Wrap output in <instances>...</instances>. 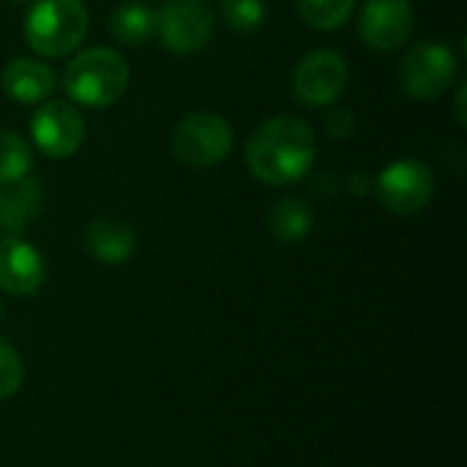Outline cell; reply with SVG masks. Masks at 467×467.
Here are the masks:
<instances>
[{"label": "cell", "mask_w": 467, "mask_h": 467, "mask_svg": "<svg viewBox=\"0 0 467 467\" xmlns=\"http://www.w3.org/2000/svg\"><path fill=\"white\" fill-rule=\"evenodd\" d=\"M317 137L298 115H274L263 120L246 142V167L265 186H293L315 164Z\"/></svg>", "instance_id": "cell-1"}, {"label": "cell", "mask_w": 467, "mask_h": 467, "mask_svg": "<svg viewBox=\"0 0 467 467\" xmlns=\"http://www.w3.org/2000/svg\"><path fill=\"white\" fill-rule=\"evenodd\" d=\"M44 205V186L38 178L25 175L19 181L0 183V230L5 235H22Z\"/></svg>", "instance_id": "cell-12"}, {"label": "cell", "mask_w": 467, "mask_h": 467, "mask_svg": "<svg viewBox=\"0 0 467 467\" xmlns=\"http://www.w3.org/2000/svg\"><path fill=\"white\" fill-rule=\"evenodd\" d=\"M397 79L410 99L435 101L457 79V55L443 41H419L405 49Z\"/></svg>", "instance_id": "cell-5"}, {"label": "cell", "mask_w": 467, "mask_h": 467, "mask_svg": "<svg viewBox=\"0 0 467 467\" xmlns=\"http://www.w3.org/2000/svg\"><path fill=\"white\" fill-rule=\"evenodd\" d=\"M350 189L356 194H369L372 192V181L367 178V172H353L350 175Z\"/></svg>", "instance_id": "cell-22"}, {"label": "cell", "mask_w": 467, "mask_h": 467, "mask_svg": "<svg viewBox=\"0 0 467 467\" xmlns=\"http://www.w3.org/2000/svg\"><path fill=\"white\" fill-rule=\"evenodd\" d=\"M301 19L315 30H339L356 11L358 0H296Z\"/></svg>", "instance_id": "cell-17"}, {"label": "cell", "mask_w": 467, "mask_h": 467, "mask_svg": "<svg viewBox=\"0 0 467 467\" xmlns=\"http://www.w3.org/2000/svg\"><path fill=\"white\" fill-rule=\"evenodd\" d=\"M82 241L88 254L104 265H123L131 260L137 249V233L126 222L112 216H99L88 222Z\"/></svg>", "instance_id": "cell-14"}, {"label": "cell", "mask_w": 467, "mask_h": 467, "mask_svg": "<svg viewBox=\"0 0 467 467\" xmlns=\"http://www.w3.org/2000/svg\"><path fill=\"white\" fill-rule=\"evenodd\" d=\"M312 230V208L301 197H279L268 208V233L279 244H301Z\"/></svg>", "instance_id": "cell-16"}, {"label": "cell", "mask_w": 467, "mask_h": 467, "mask_svg": "<svg viewBox=\"0 0 467 467\" xmlns=\"http://www.w3.org/2000/svg\"><path fill=\"white\" fill-rule=\"evenodd\" d=\"M47 279V263L41 252L22 235L0 238V290L8 296H33Z\"/></svg>", "instance_id": "cell-11"}, {"label": "cell", "mask_w": 467, "mask_h": 467, "mask_svg": "<svg viewBox=\"0 0 467 467\" xmlns=\"http://www.w3.org/2000/svg\"><path fill=\"white\" fill-rule=\"evenodd\" d=\"M30 170H33L30 142L11 129H0V183L19 181L30 175Z\"/></svg>", "instance_id": "cell-18"}, {"label": "cell", "mask_w": 467, "mask_h": 467, "mask_svg": "<svg viewBox=\"0 0 467 467\" xmlns=\"http://www.w3.org/2000/svg\"><path fill=\"white\" fill-rule=\"evenodd\" d=\"M129 63L109 47L77 52L63 71V90L79 107H112L129 88Z\"/></svg>", "instance_id": "cell-2"}, {"label": "cell", "mask_w": 467, "mask_h": 467, "mask_svg": "<svg viewBox=\"0 0 467 467\" xmlns=\"http://www.w3.org/2000/svg\"><path fill=\"white\" fill-rule=\"evenodd\" d=\"M326 129H328V134L337 137V140H350V137L356 134V129H358V120H356V115H353V109H348V107H334V104H331V109L326 112Z\"/></svg>", "instance_id": "cell-21"}, {"label": "cell", "mask_w": 467, "mask_h": 467, "mask_svg": "<svg viewBox=\"0 0 467 467\" xmlns=\"http://www.w3.org/2000/svg\"><path fill=\"white\" fill-rule=\"evenodd\" d=\"M22 380H25V364L19 350L11 342L0 339V402L11 400L22 389Z\"/></svg>", "instance_id": "cell-20"}, {"label": "cell", "mask_w": 467, "mask_h": 467, "mask_svg": "<svg viewBox=\"0 0 467 467\" xmlns=\"http://www.w3.org/2000/svg\"><path fill=\"white\" fill-rule=\"evenodd\" d=\"M172 153L192 170H208L222 164L233 150V126L227 118L211 109H197L181 118L170 137Z\"/></svg>", "instance_id": "cell-4"}, {"label": "cell", "mask_w": 467, "mask_h": 467, "mask_svg": "<svg viewBox=\"0 0 467 467\" xmlns=\"http://www.w3.org/2000/svg\"><path fill=\"white\" fill-rule=\"evenodd\" d=\"M372 192L389 213L416 216L432 202L435 175L419 159H397L378 172V178L372 181Z\"/></svg>", "instance_id": "cell-6"}, {"label": "cell", "mask_w": 467, "mask_h": 467, "mask_svg": "<svg viewBox=\"0 0 467 467\" xmlns=\"http://www.w3.org/2000/svg\"><path fill=\"white\" fill-rule=\"evenodd\" d=\"M416 25L410 0H367L358 16V36L375 52L400 49Z\"/></svg>", "instance_id": "cell-10"}, {"label": "cell", "mask_w": 467, "mask_h": 467, "mask_svg": "<svg viewBox=\"0 0 467 467\" xmlns=\"http://www.w3.org/2000/svg\"><path fill=\"white\" fill-rule=\"evenodd\" d=\"M109 36L123 47H142L156 36V11L145 3H120L109 14Z\"/></svg>", "instance_id": "cell-15"}, {"label": "cell", "mask_w": 467, "mask_h": 467, "mask_svg": "<svg viewBox=\"0 0 467 467\" xmlns=\"http://www.w3.org/2000/svg\"><path fill=\"white\" fill-rule=\"evenodd\" d=\"M90 14L82 0H33L25 14V41L41 57H66L88 36Z\"/></svg>", "instance_id": "cell-3"}, {"label": "cell", "mask_w": 467, "mask_h": 467, "mask_svg": "<svg viewBox=\"0 0 467 467\" xmlns=\"http://www.w3.org/2000/svg\"><path fill=\"white\" fill-rule=\"evenodd\" d=\"M0 323H3V301H0Z\"/></svg>", "instance_id": "cell-25"}, {"label": "cell", "mask_w": 467, "mask_h": 467, "mask_svg": "<svg viewBox=\"0 0 467 467\" xmlns=\"http://www.w3.org/2000/svg\"><path fill=\"white\" fill-rule=\"evenodd\" d=\"M5 3H14V5H22V3H30V0H5Z\"/></svg>", "instance_id": "cell-24"}, {"label": "cell", "mask_w": 467, "mask_h": 467, "mask_svg": "<svg viewBox=\"0 0 467 467\" xmlns=\"http://www.w3.org/2000/svg\"><path fill=\"white\" fill-rule=\"evenodd\" d=\"M465 96H467V82H462V85H460V90H457V101H454V112H457V120H460V126H467Z\"/></svg>", "instance_id": "cell-23"}, {"label": "cell", "mask_w": 467, "mask_h": 467, "mask_svg": "<svg viewBox=\"0 0 467 467\" xmlns=\"http://www.w3.org/2000/svg\"><path fill=\"white\" fill-rule=\"evenodd\" d=\"M156 36L175 55L202 52L213 38V11L208 0H164L156 11Z\"/></svg>", "instance_id": "cell-7"}, {"label": "cell", "mask_w": 467, "mask_h": 467, "mask_svg": "<svg viewBox=\"0 0 467 467\" xmlns=\"http://www.w3.org/2000/svg\"><path fill=\"white\" fill-rule=\"evenodd\" d=\"M222 16L235 33H254L265 25L263 0H222Z\"/></svg>", "instance_id": "cell-19"}, {"label": "cell", "mask_w": 467, "mask_h": 467, "mask_svg": "<svg viewBox=\"0 0 467 467\" xmlns=\"http://www.w3.org/2000/svg\"><path fill=\"white\" fill-rule=\"evenodd\" d=\"M0 88L19 104H41L55 90V71L36 57H14L0 74Z\"/></svg>", "instance_id": "cell-13"}, {"label": "cell", "mask_w": 467, "mask_h": 467, "mask_svg": "<svg viewBox=\"0 0 467 467\" xmlns=\"http://www.w3.org/2000/svg\"><path fill=\"white\" fill-rule=\"evenodd\" d=\"M350 79L348 60L337 49H312L293 68L290 85L298 101L309 107H331Z\"/></svg>", "instance_id": "cell-8"}, {"label": "cell", "mask_w": 467, "mask_h": 467, "mask_svg": "<svg viewBox=\"0 0 467 467\" xmlns=\"http://www.w3.org/2000/svg\"><path fill=\"white\" fill-rule=\"evenodd\" d=\"M33 145L49 159H68L85 140V118L71 101L47 99L30 118Z\"/></svg>", "instance_id": "cell-9"}]
</instances>
